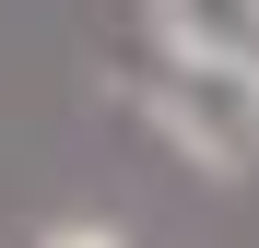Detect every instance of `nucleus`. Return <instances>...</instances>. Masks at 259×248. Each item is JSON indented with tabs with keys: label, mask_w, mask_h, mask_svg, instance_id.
Segmentation results:
<instances>
[{
	"label": "nucleus",
	"mask_w": 259,
	"mask_h": 248,
	"mask_svg": "<svg viewBox=\"0 0 259 248\" xmlns=\"http://www.w3.org/2000/svg\"><path fill=\"white\" fill-rule=\"evenodd\" d=\"M142 130L200 165V178H259V59H212V48H142L130 71Z\"/></svg>",
	"instance_id": "nucleus-1"
},
{
	"label": "nucleus",
	"mask_w": 259,
	"mask_h": 248,
	"mask_svg": "<svg viewBox=\"0 0 259 248\" xmlns=\"http://www.w3.org/2000/svg\"><path fill=\"white\" fill-rule=\"evenodd\" d=\"M153 48H212V59H259V0H142Z\"/></svg>",
	"instance_id": "nucleus-2"
},
{
	"label": "nucleus",
	"mask_w": 259,
	"mask_h": 248,
	"mask_svg": "<svg viewBox=\"0 0 259 248\" xmlns=\"http://www.w3.org/2000/svg\"><path fill=\"white\" fill-rule=\"evenodd\" d=\"M35 248H142V236L106 225V213H59V225H35Z\"/></svg>",
	"instance_id": "nucleus-3"
}]
</instances>
